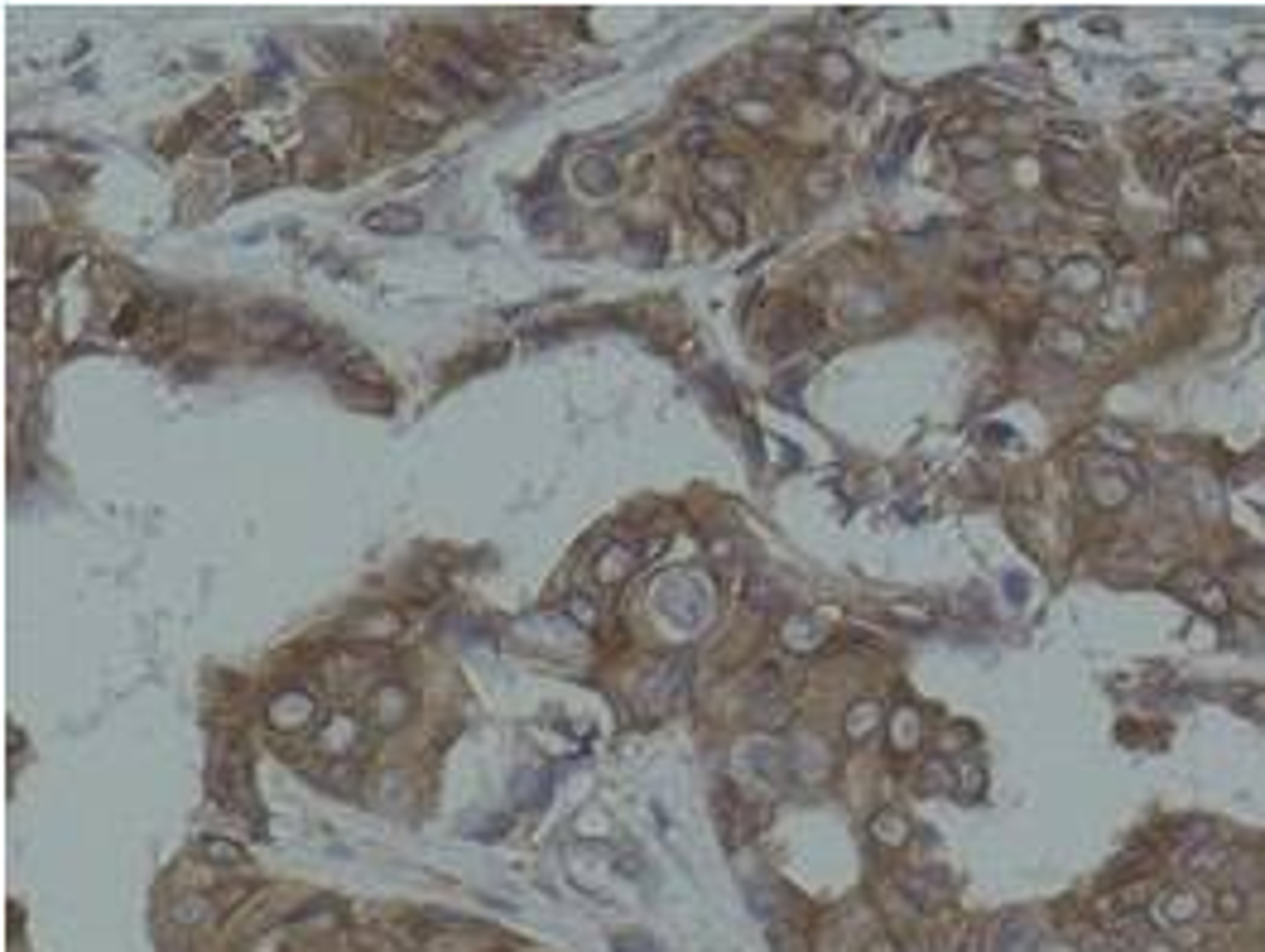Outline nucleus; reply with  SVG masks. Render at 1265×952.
Listing matches in <instances>:
<instances>
[{
  "label": "nucleus",
  "instance_id": "f257e3e1",
  "mask_svg": "<svg viewBox=\"0 0 1265 952\" xmlns=\"http://www.w3.org/2000/svg\"><path fill=\"white\" fill-rule=\"evenodd\" d=\"M433 68L453 72L472 97H501V92H506V72H501L496 63H486L481 54L462 49V44H443L438 58H433Z\"/></svg>",
  "mask_w": 1265,
  "mask_h": 952
},
{
  "label": "nucleus",
  "instance_id": "f03ea898",
  "mask_svg": "<svg viewBox=\"0 0 1265 952\" xmlns=\"http://www.w3.org/2000/svg\"><path fill=\"white\" fill-rule=\"evenodd\" d=\"M410 712H414V693L404 683H376L371 697H366V722L376 731H395L399 722H410Z\"/></svg>",
  "mask_w": 1265,
  "mask_h": 952
},
{
  "label": "nucleus",
  "instance_id": "7ed1b4c3",
  "mask_svg": "<svg viewBox=\"0 0 1265 952\" xmlns=\"http://www.w3.org/2000/svg\"><path fill=\"white\" fill-rule=\"evenodd\" d=\"M819 327H823V313H813L804 304H789V308H780V318H774V327H770V347L774 351H794V347L819 337Z\"/></svg>",
  "mask_w": 1265,
  "mask_h": 952
},
{
  "label": "nucleus",
  "instance_id": "20e7f679",
  "mask_svg": "<svg viewBox=\"0 0 1265 952\" xmlns=\"http://www.w3.org/2000/svg\"><path fill=\"white\" fill-rule=\"evenodd\" d=\"M1087 491L1101 510H1121L1131 495H1135V476L1121 467V462H1092L1087 472Z\"/></svg>",
  "mask_w": 1265,
  "mask_h": 952
},
{
  "label": "nucleus",
  "instance_id": "39448f33",
  "mask_svg": "<svg viewBox=\"0 0 1265 952\" xmlns=\"http://www.w3.org/2000/svg\"><path fill=\"white\" fill-rule=\"evenodd\" d=\"M361 226L371 236H414V231H424V212L410 202H381L361 217Z\"/></svg>",
  "mask_w": 1265,
  "mask_h": 952
},
{
  "label": "nucleus",
  "instance_id": "423d86ee",
  "mask_svg": "<svg viewBox=\"0 0 1265 952\" xmlns=\"http://www.w3.org/2000/svg\"><path fill=\"white\" fill-rule=\"evenodd\" d=\"M356 736H361V717L347 712V708H333V712L318 717V746L328 756H337V760H347L356 751Z\"/></svg>",
  "mask_w": 1265,
  "mask_h": 952
},
{
  "label": "nucleus",
  "instance_id": "0eeeda50",
  "mask_svg": "<svg viewBox=\"0 0 1265 952\" xmlns=\"http://www.w3.org/2000/svg\"><path fill=\"white\" fill-rule=\"evenodd\" d=\"M1169 587H1174V592H1183L1189 601H1198L1203 611H1227V592H1222V587L1212 583V572H1208V568H1198V563H1183V568H1174Z\"/></svg>",
  "mask_w": 1265,
  "mask_h": 952
},
{
  "label": "nucleus",
  "instance_id": "6e6552de",
  "mask_svg": "<svg viewBox=\"0 0 1265 952\" xmlns=\"http://www.w3.org/2000/svg\"><path fill=\"white\" fill-rule=\"evenodd\" d=\"M698 217L712 226L717 241H742V236H746V217L737 212V202L722 197V193H712V188L698 193Z\"/></svg>",
  "mask_w": 1265,
  "mask_h": 952
},
{
  "label": "nucleus",
  "instance_id": "1a4fd4ad",
  "mask_svg": "<svg viewBox=\"0 0 1265 952\" xmlns=\"http://www.w3.org/2000/svg\"><path fill=\"white\" fill-rule=\"evenodd\" d=\"M573 183H578V193H587V197H617V188H621V169H617V164H611L606 154H583V159L573 164Z\"/></svg>",
  "mask_w": 1265,
  "mask_h": 952
},
{
  "label": "nucleus",
  "instance_id": "9d476101",
  "mask_svg": "<svg viewBox=\"0 0 1265 952\" xmlns=\"http://www.w3.org/2000/svg\"><path fill=\"white\" fill-rule=\"evenodd\" d=\"M313 717H318V697L304 693V688H289V693H279L270 702V726H279V731H299Z\"/></svg>",
  "mask_w": 1265,
  "mask_h": 952
},
{
  "label": "nucleus",
  "instance_id": "9b49d317",
  "mask_svg": "<svg viewBox=\"0 0 1265 952\" xmlns=\"http://www.w3.org/2000/svg\"><path fill=\"white\" fill-rule=\"evenodd\" d=\"M635 568H640V554L626 549V544H601V549L592 554V572H597L601 587H621Z\"/></svg>",
  "mask_w": 1265,
  "mask_h": 952
},
{
  "label": "nucleus",
  "instance_id": "f8f14e48",
  "mask_svg": "<svg viewBox=\"0 0 1265 952\" xmlns=\"http://www.w3.org/2000/svg\"><path fill=\"white\" fill-rule=\"evenodd\" d=\"M813 72L823 77V87L842 101L856 82H862V72H856V63H851V54H842V49H823L819 54V63H813Z\"/></svg>",
  "mask_w": 1265,
  "mask_h": 952
},
{
  "label": "nucleus",
  "instance_id": "ddd939ff",
  "mask_svg": "<svg viewBox=\"0 0 1265 952\" xmlns=\"http://www.w3.org/2000/svg\"><path fill=\"white\" fill-rule=\"evenodd\" d=\"M703 179H708V188H712V193H722V197L742 193V188L751 183L746 164H742L737 154H717V159H703ZM731 202H737V197H731Z\"/></svg>",
  "mask_w": 1265,
  "mask_h": 952
},
{
  "label": "nucleus",
  "instance_id": "4468645a",
  "mask_svg": "<svg viewBox=\"0 0 1265 952\" xmlns=\"http://www.w3.org/2000/svg\"><path fill=\"white\" fill-rule=\"evenodd\" d=\"M1058 284H1064L1069 294L1087 299V294H1097V289L1107 284V265L1087 260V256H1073V260H1064V270H1058Z\"/></svg>",
  "mask_w": 1265,
  "mask_h": 952
},
{
  "label": "nucleus",
  "instance_id": "2eb2a0df",
  "mask_svg": "<svg viewBox=\"0 0 1265 952\" xmlns=\"http://www.w3.org/2000/svg\"><path fill=\"white\" fill-rule=\"evenodd\" d=\"M390 111H395L399 120H414L419 131H433V126H443V120H447V111H443L433 97H424V92H399V97L390 101Z\"/></svg>",
  "mask_w": 1265,
  "mask_h": 952
},
{
  "label": "nucleus",
  "instance_id": "dca6fc26",
  "mask_svg": "<svg viewBox=\"0 0 1265 952\" xmlns=\"http://www.w3.org/2000/svg\"><path fill=\"white\" fill-rule=\"evenodd\" d=\"M304 318H294V313H279V308H265V313H256L251 322H246V337H256V342H265L270 351L284 342L299 327Z\"/></svg>",
  "mask_w": 1265,
  "mask_h": 952
},
{
  "label": "nucleus",
  "instance_id": "f3484780",
  "mask_svg": "<svg viewBox=\"0 0 1265 952\" xmlns=\"http://www.w3.org/2000/svg\"><path fill=\"white\" fill-rule=\"evenodd\" d=\"M881 722H885V708H881L876 697H862V702H851V708H847L842 731H847V741H871L881 731Z\"/></svg>",
  "mask_w": 1265,
  "mask_h": 952
},
{
  "label": "nucleus",
  "instance_id": "a211bd4d",
  "mask_svg": "<svg viewBox=\"0 0 1265 952\" xmlns=\"http://www.w3.org/2000/svg\"><path fill=\"white\" fill-rule=\"evenodd\" d=\"M1044 347L1058 351V356H1069V361H1078V356L1092 351V337L1083 333V327H1073V322H1049L1044 327Z\"/></svg>",
  "mask_w": 1265,
  "mask_h": 952
},
{
  "label": "nucleus",
  "instance_id": "6ab92c4d",
  "mask_svg": "<svg viewBox=\"0 0 1265 952\" xmlns=\"http://www.w3.org/2000/svg\"><path fill=\"white\" fill-rule=\"evenodd\" d=\"M337 376H342V381H366V385L385 390V370H381V361H371L366 351H342V356H337Z\"/></svg>",
  "mask_w": 1265,
  "mask_h": 952
},
{
  "label": "nucleus",
  "instance_id": "aec40b11",
  "mask_svg": "<svg viewBox=\"0 0 1265 952\" xmlns=\"http://www.w3.org/2000/svg\"><path fill=\"white\" fill-rule=\"evenodd\" d=\"M837 188H842V174L833 169V164H808V169H804V197H813V202H833Z\"/></svg>",
  "mask_w": 1265,
  "mask_h": 952
},
{
  "label": "nucleus",
  "instance_id": "412c9836",
  "mask_svg": "<svg viewBox=\"0 0 1265 952\" xmlns=\"http://www.w3.org/2000/svg\"><path fill=\"white\" fill-rule=\"evenodd\" d=\"M1035 943H1039V929L1030 919H1006L996 929V952H1035Z\"/></svg>",
  "mask_w": 1265,
  "mask_h": 952
},
{
  "label": "nucleus",
  "instance_id": "4be33fe9",
  "mask_svg": "<svg viewBox=\"0 0 1265 952\" xmlns=\"http://www.w3.org/2000/svg\"><path fill=\"white\" fill-rule=\"evenodd\" d=\"M197 851H202V861H208V866H226V871H231V866H246V861H251L246 847L231 842V837H202Z\"/></svg>",
  "mask_w": 1265,
  "mask_h": 952
},
{
  "label": "nucleus",
  "instance_id": "5701e85b",
  "mask_svg": "<svg viewBox=\"0 0 1265 952\" xmlns=\"http://www.w3.org/2000/svg\"><path fill=\"white\" fill-rule=\"evenodd\" d=\"M563 616L573 620V626H583V631H597L606 611H601V601H592L587 592H568V597H563Z\"/></svg>",
  "mask_w": 1265,
  "mask_h": 952
},
{
  "label": "nucleus",
  "instance_id": "b1692460",
  "mask_svg": "<svg viewBox=\"0 0 1265 952\" xmlns=\"http://www.w3.org/2000/svg\"><path fill=\"white\" fill-rule=\"evenodd\" d=\"M1217 837V827L1208 822V818H1189V822H1174V847L1189 856V851H1198V847H1208Z\"/></svg>",
  "mask_w": 1265,
  "mask_h": 952
},
{
  "label": "nucleus",
  "instance_id": "393cba45",
  "mask_svg": "<svg viewBox=\"0 0 1265 952\" xmlns=\"http://www.w3.org/2000/svg\"><path fill=\"white\" fill-rule=\"evenodd\" d=\"M871 837H876L881 847H900V842L910 837V822L895 813V808H881V813L871 818Z\"/></svg>",
  "mask_w": 1265,
  "mask_h": 952
},
{
  "label": "nucleus",
  "instance_id": "a878e982",
  "mask_svg": "<svg viewBox=\"0 0 1265 952\" xmlns=\"http://www.w3.org/2000/svg\"><path fill=\"white\" fill-rule=\"evenodd\" d=\"M885 616H895V620H905V626H919L924 631V626H933V620H938V606L905 597V601H885Z\"/></svg>",
  "mask_w": 1265,
  "mask_h": 952
},
{
  "label": "nucleus",
  "instance_id": "bb28decb",
  "mask_svg": "<svg viewBox=\"0 0 1265 952\" xmlns=\"http://www.w3.org/2000/svg\"><path fill=\"white\" fill-rule=\"evenodd\" d=\"M1198 914H1203V899L1194 890H1174L1164 899V924H1194Z\"/></svg>",
  "mask_w": 1265,
  "mask_h": 952
},
{
  "label": "nucleus",
  "instance_id": "cd10ccee",
  "mask_svg": "<svg viewBox=\"0 0 1265 952\" xmlns=\"http://www.w3.org/2000/svg\"><path fill=\"white\" fill-rule=\"evenodd\" d=\"M1140 169H1146V179H1150V183H1169V174L1179 169V154H1174V149H1164V145H1155V149H1146V159H1140Z\"/></svg>",
  "mask_w": 1265,
  "mask_h": 952
},
{
  "label": "nucleus",
  "instance_id": "c85d7f7f",
  "mask_svg": "<svg viewBox=\"0 0 1265 952\" xmlns=\"http://www.w3.org/2000/svg\"><path fill=\"white\" fill-rule=\"evenodd\" d=\"M318 347H322V333H318L313 322H299L274 351H284V356H308V351H318Z\"/></svg>",
  "mask_w": 1265,
  "mask_h": 952
},
{
  "label": "nucleus",
  "instance_id": "c756f323",
  "mask_svg": "<svg viewBox=\"0 0 1265 952\" xmlns=\"http://www.w3.org/2000/svg\"><path fill=\"white\" fill-rule=\"evenodd\" d=\"M10 322L15 327H34V284L29 279L10 284Z\"/></svg>",
  "mask_w": 1265,
  "mask_h": 952
},
{
  "label": "nucleus",
  "instance_id": "7c9ffc66",
  "mask_svg": "<svg viewBox=\"0 0 1265 952\" xmlns=\"http://www.w3.org/2000/svg\"><path fill=\"white\" fill-rule=\"evenodd\" d=\"M905 895L919 909H933L938 899H944V881H938V876H905Z\"/></svg>",
  "mask_w": 1265,
  "mask_h": 952
},
{
  "label": "nucleus",
  "instance_id": "2f4dec72",
  "mask_svg": "<svg viewBox=\"0 0 1265 952\" xmlns=\"http://www.w3.org/2000/svg\"><path fill=\"white\" fill-rule=\"evenodd\" d=\"M1227 861H1232V851H1222V847H1212V842H1208V847H1198V851H1189V856H1183V866H1189V871H1194V876H1208V871H1222V866H1227Z\"/></svg>",
  "mask_w": 1265,
  "mask_h": 952
},
{
  "label": "nucleus",
  "instance_id": "473e14b6",
  "mask_svg": "<svg viewBox=\"0 0 1265 952\" xmlns=\"http://www.w3.org/2000/svg\"><path fill=\"white\" fill-rule=\"evenodd\" d=\"M241 164H251V174H241V193H256V188H270L274 179H279V169L274 164H265V154H241Z\"/></svg>",
  "mask_w": 1265,
  "mask_h": 952
},
{
  "label": "nucleus",
  "instance_id": "72a5a7b5",
  "mask_svg": "<svg viewBox=\"0 0 1265 952\" xmlns=\"http://www.w3.org/2000/svg\"><path fill=\"white\" fill-rule=\"evenodd\" d=\"M1174 154H1179V164H1203V159H1217V154H1222V145H1217L1212 135H1194V140L1174 145Z\"/></svg>",
  "mask_w": 1265,
  "mask_h": 952
},
{
  "label": "nucleus",
  "instance_id": "f704fd0d",
  "mask_svg": "<svg viewBox=\"0 0 1265 952\" xmlns=\"http://www.w3.org/2000/svg\"><path fill=\"white\" fill-rule=\"evenodd\" d=\"M919 746V712L900 708L895 712V751H914Z\"/></svg>",
  "mask_w": 1265,
  "mask_h": 952
},
{
  "label": "nucleus",
  "instance_id": "c9c22d12",
  "mask_svg": "<svg viewBox=\"0 0 1265 952\" xmlns=\"http://www.w3.org/2000/svg\"><path fill=\"white\" fill-rule=\"evenodd\" d=\"M1049 140H1054V145H1069V149H1092L1097 135H1092L1087 126H1069V120H1054V126H1049Z\"/></svg>",
  "mask_w": 1265,
  "mask_h": 952
},
{
  "label": "nucleus",
  "instance_id": "e433bc0d",
  "mask_svg": "<svg viewBox=\"0 0 1265 952\" xmlns=\"http://www.w3.org/2000/svg\"><path fill=\"white\" fill-rule=\"evenodd\" d=\"M679 149L688 154V159H703V154H712L717 149V135H712V126H693L683 140H679Z\"/></svg>",
  "mask_w": 1265,
  "mask_h": 952
},
{
  "label": "nucleus",
  "instance_id": "4c0bfd02",
  "mask_svg": "<svg viewBox=\"0 0 1265 952\" xmlns=\"http://www.w3.org/2000/svg\"><path fill=\"white\" fill-rule=\"evenodd\" d=\"M1006 270H1010V274H1015L1020 284H1030V289L1049 279V270H1044V260H1039V256H1015V260H1010Z\"/></svg>",
  "mask_w": 1265,
  "mask_h": 952
},
{
  "label": "nucleus",
  "instance_id": "58836bf2",
  "mask_svg": "<svg viewBox=\"0 0 1265 952\" xmlns=\"http://www.w3.org/2000/svg\"><path fill=\"white\" fill-rule=\"evenodd\" d=\"M1179 217L1189 222V226H1198V222H1208L1212 217V202L1203 197V193H1183V202H1179Z\"/></svg>",
  "mask_w": 1265,
  "mask_h": 952
},
{
  "label": "nucleus",
  "instance_id": "ea45409f",
  "mask_svg": "<svg viewBox=\"0 0 1265 952\" xmlns=\"http://www.w3.org/2000/svg\"><path fill=\"white\" fill-rule=\"evenodd\" d=\"M169 919H179V924L212 919V904H208V899H179V904H169Z\"/></svg>",
  "mask_w": 1265,
  "mask_h": 952
},
{
  "label": "nucleus",
  "instance_id": "a19ab883",
  "mask_svg": "<svg viewBox=\"0 0 1265 952\" xmlns=\"http://www.w3.org/2000/svg\"><path fill=\"white\" fill-rule=\"evenodd\" d=\"M1212 909H1217V919H1242L1246 914V895L1242 890H1217V899H1212Z\"/></svg>",
  "mask_w": 1265,
  "mask_h": 952
},
{
  "label": "nucleus",
  "instance_id": "79ce46f5",
  "mask_svg": "<svg viewBox=\"0 0 1265 952\" xmlns=\"http://www.w3.org/2000/svg\"><path fill=\"white\" fill-rule=\"evenodd\" d=\"M958 774H962V779H958V794H976V789H982V765L962 760V765H958Z\"/></svg>",
  "mask_w": 1265,
  "mask_h": 952
},
{
  "label": "nucleus",
  "instance_id": "37998d69",
  "mask_svg": "<svg viewBox=\"0 0 1265 952\" xmlns=\"http://www.w3.org/2000/svg\"><path fill=\"white\" fill-rule=\"evenodd\" d=\"M958 154H967L972 164H982V159H992V154H996V145H992V140H962V145H958Z\"/></svg>",
  "mask_w": 1265,
  "mask_h": 952
},
{
  "label": "nucleus",
  "instance_id": "c03bdc74",
  "mask_svg": "<svg viewBox=\"0 0 1265 952\" xmlns=\"http://www.w3.org/2000/svg\"><path fill=\"white\" fill-rule=\"evenodd\" d=\"M611 952H649L645 938H611Z\"/></svg>",
  "mask_w": 1265,
  "mask_h": 952
},
{
  "label": "nucleus",
  "instance_id": "a18cd8bd",
  "mask_svg": "<svg viewBox=\"0 0 1265 952\" xmlns=\"http://www.w3.org/2000/svg\"><path fill=\"white\" fill-rule=\"evenodd\" d=\"M1246 712H1256V717H1265V688H1256V693H1246V702H1242Z\"/></svg>",
  "mask_w": 1265,
  "mask_h": 952
},
{
  "label": "nucleus",
  "instance_id": "49530a36",
  "mask_svg": "<svg viewBox=\"0 0 1265 952\" xmlns=\"http://www.w3.org/2000/svg\"><path fill=\"white\" fill-rule=\"evenodd\" d=\"M972 131V116H953V126H948V135L958 140V135H967Z\"/></svg>",
  "mask_w": 1265,
  "mask_h": 952
},
{
  "label": "nucleus",
  "instance_id": "de8ad7c7",
  "mask_svg": "<svg viewBox=\"0 0 1265 952\" xmlns=\"http://www.w3.org/2000/svg\"><path fill=\"white\" fill-rule=\"evenodd\" d=\"M867 952H900V943H895V938H876Z\"/></svg>",
  "mask_w": 1265,
  "mask_h": 952
},
{
  "label": "nucleus",
  "instance_id": "09e8293b",
  "mask_svg": "<svg viewBox=\"0 0 1265 952\" xmlns=\"http://www.w3.org/2000/svg\"><path fill=\"white\" fill-rule=\"evenodd\" d=\"M1146 952H1179V947H1169L1164 938H1150V943H1146Z\"/></svg>",
  "mask_w": 1265,
  "mask_h": 952
},
{
  "label": "nucleus",
  "instance_id": "8fccbe9b",
  "mask_svg": "<svg viewBox=\"0 0 1265 952\" xmlns=\"http://www.w3.org/2000/svg\"><path fill=\"white\" fill-rule=\"evenodd\" d=\"M1107 952H1112V947H1107Z\"/></svg>",
  "mask_w": 1265,
  "mask_h": 952
}]
</instances>
